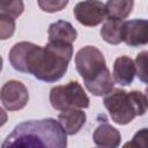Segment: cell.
Instances as JSON below:
<instances>
[{
  "label": "cell",
  "mask_w": 148,
  "mask_h": 148,
  "mask_svg": "<svg viewBox=\"0 0 148 148\" xmlns=\"http://www.w3.org/2000/svg\"><path fill=\"white\" fill-rule=\"evenodd\" d=\"M72 56L73 45L69 43L49 40L42 47L30 42H20L10 49L8 59L14 69L52 83L65 75Z\"/></svg>",
  "instance_id": "1"
},
{
  "label": "cell",
  "mask_w": 148,
  "mask_h": 148,
  "mask_svg": "<svg viewBox=\"0 0 148 148\" xmlns=\"http://www.w3.org/2000/svg\"><path fill=\"white\" fill-rule=\"evenodd\" d=\"M66 146L67 134L53 118L23 121L14 127L2 143V147L65 148Z\"/></svg>",
  "instance_id": "2"
},
{
  "label": "cell",
  "mask_w": 148,
  "mask_h": 148,
  "mask_svg": "<svg viewBox=\"0 0 148 148\" xmlns=\"http://www.w3.org/2000/svg\"><path fill=\"white\" fill-rule=\"evenodd\" d=\"M75 67L87 90L94 96H105L113 89V77L102 51L97 47L87 45L80 49L75 54Z\"/></svg>",
  "instance_id": "3"
},
{
  "label": "cell",
  "mask_w": 148,
  "mask_h": 148,
  "mask_svg": "<svg viewBox=\"0 0 148 148\" xmlns=\"http://www.w3.org/2000/svg\"><path fill=\"white\" fill-rule=\"evenodd\" d=\"M103 104L111 119L118 125H126L147 111V97L138 90L128 92L120 88H113L105 95Z\"/></svg>",
  "instance_id": "4"
},
{
  "label": "cell",
  "mask_w": 148,
  "mask_h": 148,
  "mask_svg": "<svg viewBox=\"0 0 148 148\" xmlns=\"http://www.w3.org/2000/svg\"><path fill=\"white\" fill-rule=\"evenodd\" d=\"M50 103L53 109L62 111L69 108L87 109L90 99L79 82L69 81L67 84L56 86L50 90Z\"/></svg>",
  "instance_id": "5"
},
{
  "label": "cell",
  "mask_w": 148,
  "mask_h": 148,
  "mask_svg": "<svg viewBox=\"0 0 148 148\" xmlns=\"http://www.w3.org/2000/svg\"><path fill=\"white\" fill-rule=\"evenodd\" d=\"M0 101L8 111H18L29 101L28 89L17 80L7 81L0 89Z\"/></svg>",
  "instance_id": "6"
},
{
  "label": "cell",
  "mask_w": 148,
  "mask_h": 148,
  "mask_svg": "<svg viewBox=\"0 0 148 148\" xmlns=\"http://www.w3.org/2000/svg\"><path fill=\"white\" fill-rule=\"evenodd\" d=\"M73 13L77 22L86 27H96L106 16L105 5L99 0H83L75 5Z\"/></svg>",
  "instance_id": "7"
},
{
  "label": "cell",
  "mask_w": 148,
  "mask_h": 148,
  "mask_svg": "<svg viewBox=\"0 0 148 148\" xmlns=\"http://www.w3.org/2000/svg\"><path fill=\"white\" fill-rule=\"evenodd\" d=\"M123 42L126 45L136 47L148 43V22L142 18L124 21L123 24Z\"/></svg>",
  "instance_id": "8"
},
{
  "label": "cell",
  "mask_w": 148,
  "mask_h": 148,
  "mask_svg": "<svg viewBox=\"0 0 148 148\" xmlns=\"http://www.w3.org/2000/svg\"><path fill=\"white\" fill-rule=\"evenodd\" d=\"M86 112L77 108H69L62 110L58 116V121L60 123L67 135H74L79 133L86 124Z\"/></svg>",
  "instance_id": "9"
},
{
  "label": "cell",
  "mask_w": 148,
  "mask_h": 148,
  "mask_svg": "<svg viewBox=\"0 0 148 148\" xmlns=\"http://www.w3.org/2000/svg\"><path fill=\"white\" fill-rule=\"evenodd\" d=\"M113 81L120 86H130L135 77V65L131 57L121 56L113 64Z\"/></svg>",
  "instance_id": "10"
},
{
  "label": "cell",
  "mask_w": 148,
  "mask_h": 148,
  "mask_svg": "<svg viewBox=\"0 0 148 148\" xmlns=\"http://www.w3.org/2000/svg\"><path fill=\"white\" fill-rule=\"evenodd\" d=\"M92 139L96 146L105 148H116L120 145V132L108 123L99 124L94 131Z\"/></svg>",
  "instance_id": "11"
},
{
  "label": "cell",
  "mask_w": 148,
  "mask_h": 148,
  "mask_svg": "<svg viewBox=\"0 0 148 148\" xmlns=\"http://www.w3.org/2000/svg\"><path fill=\"white\" fill-rule=\"evenodd\" d=\"M49 40H56V42H64L73 44V42L76 39L77 32L75 28L72 25L71 22L59 20L49 25Z\"/></svg>",
  "instance_id": "12"
},
{
  "label": "cell",
  "mask_w": 148,
  "mask_h": 148,
  "mask_svg": "<svg viewBox=\"0 0 148 148\" xmlns=\"http://www.w3.org/2000/svg\"><path fill=\"white\" fill-rule=\"evenodd\" d=\"M123 24L124 20H114V18H108L102 28H101V36L102 38L112 45H118L123 42Z\"/></svg>",
  "instance_id": "13"
},
{
  "label": "cell",
  "mask_w": 148,
  "mask_h": 148,
  "mask_svg": "<svg viewBox=\"0 0 148 148\" xmlns=\"http://www.w3.org/2000/svg\"><path fill=\"white\" fill-rule=\"evenodd\" d=\"M134 0H108L105 12L109 18L125 20L133 9Z\"/></svg>",
  "instance_id": "14"
},
{
  "label": "cell",
  "mask_w": 148,
  "mask_h": 148,
  "mask_svg": "<svg viewBox=\"0 0 148 148\" xmlns=\"http://www.w3.org/2000/svg\"><path fill=\"white\" fill-rule=\"evenodd\" d=\"M23 0H0V14H7L16 18L23 13Z\"/></svg>",
  "instance_id": "15"
},
{
  "label": "cell",
  "mask_w": 148,
  "mask_h": 148,
  "mask_svg": "<svg viewBox=\"0 0 148 148\" xmlns=\"http://www.w3.org/2000/svg\"><path fill=\"white\" fill-rule=\"evenodd\" d=\"M15 18L7 15L0 14V40L9 39L15 32Z\"/></svg>",
  "instance_id": "16"
},
{
  "label": "cell",
  "mask_w": 148,
  "mask_h": 148,
  "mask_svg": "<svg viewBox=\"0 0 148 148\" xmlns=\"http://www.w3.org/2000/svg\"><path fill=\"white\" fill-rule=\"evenodd\" d=\"M147 51H142L136 56L135 59V75L143 83H147Z\"/></svg>",
  "instance_id": "17"
},
{
  "label": "cell",
  "mask_w": 148,
  "mask_h": 148,
  "mask_svg": "<svg viewBox=\"0 0 148 148\" xmlns=\"http://www.w3.org/2000/svg\"><path fill=\"white\" fill-rule=\"evenodd\" d=\"M69 0H37L39 8L46 13H56L62 10Z\"/></svg>",
  "instance_id": "18"
},
{
  "label": "cell",
  "mask_w": 148,
  "mask_h": 148,
  "mask_svg": "<svg viewBox=\"0 0 148 148\" xmlns=\"http://www.w3.org/2000/svg\"><path fill=\"white\" fill-rule=\"evenodd\" d=\"M147 139V128H142L141 131H139L134 136L133 140L131 142H127L125 145L126 146H131V147H146V140Z\"/></svg>",
  "instance_id": "19"
},
{
  "label": "cell",
  "mask_w": 148,
  "mask_h": 148,
  "mask_svg": "<svg viewBox=\"0 0 148 148\" xmlns=\"http://www.w3.org/2000/svg\"><path fill=\"white\" fill-rule=\"evenodd\" d=\"M7 119H8V117H7L6 111L0 106V127L3 126V125L7 123Z\"/></svg>",
  "instance_id": "20"
},
{
  "label": "cell",
  "mask_w": 148,
  "mask_h": 148,
  "mask_svg": "<svg viewBox=\"0 0 148 148\" xmlns=\"http://www.w3.org/2000/svg\"><path fill=\"white\" fill-rule=\"evenodd\" d=\"M2 65H3V60H2V57L0 56V72L2 71Z\"/></svg>",
  "instance_id": "21"
}]
</instances>
